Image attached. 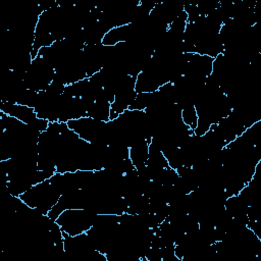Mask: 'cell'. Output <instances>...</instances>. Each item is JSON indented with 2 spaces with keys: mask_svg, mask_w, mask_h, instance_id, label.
<instances>
[{
  "mask_svg": "<svg viewBox=\"0 0 261 261\" xmlns=\"http://www.w3.org/2000/svg\"><path fill=\"white\" fill-rule=\"evenodd\" d=\"M110 109L111 103L108 100L104 98H98L90 104L86 116L107 122L110 120Z\"/></svg>",
  "mask_w": 261,
  "mask_h": 261,
  "instance_id": "cell-6",
  "label": "cell"
},
{
  "mask_svg": "<svg viewBox=\"0 0 261 261\" xmlns=\"http://www.w3.org/2000/svg\"><path fill=\"white\" fill-rule=\"evenodd\" d=\"M54 74V67L41 56H37L23 74V82L28 89L41 92L48 89L53 82Z\"/></svg>",
  "mask_w": 261,
  "mask_h": 261,
  "instance_id": "cell-3",
  "label": "cell"
},
{
  "mask_svg": "<svg viewBox=\"0 0 261 261\" xmlns=\"http://www.w3.org/2000/svg\"><path fill=\"white\" fill-rule=\"evenodd\" d=\"M180 116H181L182 122L187 126H189L193 130L196 128L197 122H198V115H197V111L194 104H189L181 107Z\"/></svg>",
  "mask_w": 261,
  "mask_h": 261,
  "instance_id": "cell-7",
  "label": "cell"
},
{
  "mask_svg": "<svg viewBox=\"0 0 261 261\" xmlns=\"http://www.w3.org/2000/svg\"><path fill=\"white\" fill-rule=\"evenodd\" d=\"M149 144L147 140L140 141L128 148V158L137 170L143 168L147 164L149 155Z\"/></svg>",
  "mask_w": 261,
  "mask_h": 261,
  "instance_id": "cell-5",
  "label": "cell"
},
{
  "mask_svg": "<svg viewBox=\"0 0 261 261\" xmlns=\"http://www.w3.org/2000/svg\"><path fill=\"white\" fill-rule=\"evenodd\" d=\"M0 112H3L11 117H14V118L33 126L39 133L45 132L50 124V122L48 120L39 118L33 107H29L25 105L1 102Z\"/></svg>",
  "mask_w": 261,
  "mask_h": 261,
  "instance_id": "cell-4",
  "label": "cell"
},
{
  "mask_svg": "<svg viewBox=\"0 0 261 261\" xmlns=\"http://www.w3.org/2000/svg\"><path fill=\"white\" fill-rule=\"evenodd\" d=\"M97 215L88 209H66L59 214L55 221L64 233L77 236L87 232L94 225Z\"/></svg>",
  "mask_w": 261,
  "mask_h": 261,
  "instance_id": "cell-2",
  "label": "cell"
},
{
  "mask_svg": "<svg viewBox=\"0 0 261 261\" xmlns=\"http://www.w3.org/2000/svg\"><path fill=\"white\" fill-rule=\"evenodd\" d=\"M61 196L60 191L49 179L33 186L19 196L20 200L35 212L48 215Z\"/></svg>",
  "mask_w": 261,
  "mask_h": 261,
  "instance_id": "cell-1",
  "label": "cell"
}]
</instances>
